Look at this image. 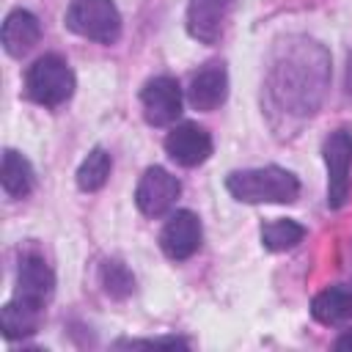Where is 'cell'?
<instances>
[{
	"label": "cell",
	"mask_w": 352,
	"mask_h": 352,
	"mask_svg": "<svg viewBox=\"0 0 352 352\" xmlns=\"http://www.w3.org/2000/svg\"><path fill=\"white\" fill-rule=\"evenodd\" d=\"M333 346H336V349H341V352H352V330H346L344 336H338Z\"/></svg>",
	"instance_id": "d6986e66"
},
{
	"label": "cell",
	"mask_w": 352,
	"mask_h": 352,
	"mask_svg": "<svg viewBox=\"0 0 352 352\" xmlns=\"http://www.w3.org/2000/svg\"><path fill=\"white\" fill-rule=\"evenodd\" d=\"M327 165V206L341 209L349 198V168H352V132L336 129L322 146Z\"/></svg>",
	"instance_id": "277c9868"
},
{
	"label": "cell",
	"mask_w": 352,
	"mask_h": 352,
	"mask_svg": "<svg viewBox=\"0 0 352 352\" xmlns=\"http://www.w3.org/2000/svg\"><path fill=\"white\" fill-rule=\"evenodd\" d=\"M228 96V74H226V66L220 60H212L206 66H201L192 77H190V85H187V99L195 110H217Z\"/></svg>",
	"instance_id": "30bf717a"
},
{
	"label": "cell",
	"mask_w": 352,
	"mask_h": 352,
	"mask_svg": "<svg viewBox=\"0 0 352 352\" xmlns=\"http://www.w3.org/2000/svg\"><path fill=\"white\" fill-rule=\"evenodd\" d=\"M231 0H190L187 33L204 44H217L228 22Z\"/></svg>",
	"instance_id": "8fae6325"
},
{
	"label": "cell",
	"mask_w": 352,
	"mask_h": 352,
	"mask_svg": "<svg viewBox=\"0 0 352 352\" xmlns=\"http://www.w3.org/2000/svg\"><path fill=\"white\" fill-rule=\"evenodd\" d=\"M143 116L151 126H168L182 116V88L173 77H151L140 91Z\"/></svg>",
	"instance_id": "8992f818"
},
{
	"label": "cell",
	"mask_w": 352,
	"mask_h": 352,
	"mask_svg": "<svg viewBox=\"0 0 352 352\" xmlns=\"http://www.w3.org/2000/svg\"><path fill=\"white\" fill-rule=\"evenodd\" d=\"M165 151H168V157L173 162H179L184 168H195V165L209 160V154H212V135L204 126H198L192 121H184V124H179V126H173L168 132Z\"/></svg>",
	"instance_id": "9c48e42d"
},
{
	"label": "cell",
	"mask_w": 352,
	"mask_h": 352,
	"mask_svg": "<svg viewBox=\"0 0 352 352\" xmlns=\"http://www.w3.org/2000/svg\"><path fill=\"white\" fill-rule=\"evenodd\" d=\"M0 182H3V190L11 195V198H25L30 190H33V168L30 162L14 151V148H6L3 154V168H0Z\"/></svg>",
	"instance_id": "9a60e30c"
},
{
	"label": "cell",
	"mask_w": 352,
	"mask_h": 352,
	"mask_svg": "<svg viewBox=\"0 0 352 352\" xmlns=\"http://www.w3.org/2000/svg\"><path fill=\"white\" fill-rule=\"evenodd\" d=\"M41 314H44V308H36L30 302H22V300L11 297L3 305V333H6V338L33 336L41 324Z\"/></svg>",
	"instance_id": "5bb4252c"
},
{
	"label": "cell",
	"mask_w": 352,
	"mask_h": 352,
	"mask_svg": "<svg viewBox=\"0 0 352 352\" xmlns=\"http://www.w3.org/2000/svg\"><path fill=\"white\" fill-rule=\"evenodd\" d=\"M346 283H349V289H352V280H346Z\"/></svg>",
	"instance_id": "ffe728a7"
},
{
	"label": "cell",
	"mask_w": 352,
	"mask_h": 352,
	"mask_svg": "<svg viewBox=\"0 0 352 352\" xmlns=\"http://www.w3.org/2000/svg\"><path fill=\"white\" fill-rule=\"evenodd\" d=\"M41 38V25L28 8H14L3 22V47L11 58H22Z\"/></svg>",
	"instance_id": "7c38bea8"
},
{
	"label": "cell",
	"mask_w": 352,
	"mask_h": 352,
	"mask_svg": "<svg viewBox=\"0 0 352 352\" xmlns=\"http://www.w3.org/2000/svg\"><path fill=\"white\" fill-rule=\"evenodd\" d=\"M302 236H305V228L294 220H272L261 228V245L272 253L297 248L302 242Z\"/></svg>",
	"instance_id": "e0dca14e"
},
{
	"label": "cell",
	"mask_w": 352,
	"mask_h": 352,
	"mask_svg": "<svg viewBox=\"0 0 352 352\" xmlns=\"http://www.w3.org/2000/svg\"><path fill=\"white\" fill-rule=\"evenodd\" d=\"M55 292V275L47 264V258L38 250H25L19 253V267H16V292L14 297L22 302H30L36 308H44Z\"/></svg>",
	"instance_id": "5b68a950"
},
{
	"label": "cell",
	"mask_w": 352,
	"mask_h": 352,
	"mask_svg": "<svg viewBox=\"0 0 352 352\" xmlns=\"http://www.w3.org/2000/svg\"><path fill=\"white\" fill-rule=\"evenodd\" d=\"M63 22L72 33L99 44H116L121 36V14L113 0H72Z\"/></svg>",
	"instance_id": "3957f363"
},
{
	"label": "cell",
	"mask_w": 352,
	"mask_h": 352,
	"mask_svg": "<svg viewBox=\"0 0 352 352\" xmlns=\"http://www.w3.org/2000/svg\"><path fill=\"white\" fill-rule=\"evenodd\" d=\"M311 314L322 324H338V322L352 319V289H349V283H338V286H330V289L319 292L311 302Z\"/></svg>",
	"instance_id": "4fadbf2b"
},
{
	"label": "cell",
	"mask_w": 352,
	"mask_h": 352,
	"mask_svg": "<svg viewBox=\"0 0 352 352\" xmlns=\"http://www.w3.org/2000/svg\"><path fill=\"white\" fill-rule=\"evenodd\" d=\"M99 280L104 286V292L113 297V300H124L135 292V275L126 270V264L116 261V258H107L99 270Z\"/></svg>",
	"instance_id": "ac0fdd59"
},
{
	"label": "cell",
	"mask_w": 352,
	"mask_h": 352,
	"mask_svg": "<svg viewBox=\"0 0 352 352\" xmlns=\"http://www.w3.org/2000/svg\"><path fill=\"white\" fill-rule=\"evenodd\" d=\"M226 187L242 204H292L300 195L297 176L278 165L234 170L228 173Z\"/></svg>",
	"instance_id": "6da1fadb"
},
{
	"label": "cell",
	"mask_w": 352,
	"mask_h": 352,
	"mask_svg": "<svg viewBox=\"0 0 352 352\" xmlns=\"http://www.w3.org/2000/svg\"><path fill=\"white\" fill-rule=\"evenodd\" d=\"M25 88L33 102L44 107H58L69 102L74 94V72L60 55L50 52L33 60V66L25 74Z\"/></svg>",
	"instance_id": "7a4b0ae2"
},
{
	"label": "cell",
	"mask_w": 352,
	"mask_h": 352,
	"mask_svg": "<svg viewBox=\"0 0 352 352\" xmlns=\"http://www.w3.org/2000/svg\"><path fill=\"white\" fill-rule=\"evenodd\" d=\"M110 168H113V160L104 148H94L77 168V187L85 190V192H96L104 187V182L110 179Z\"/></svg>",
	"instance_id": "2e32d148"
},
{
	"label": "cell",
	"mask_w": 352,
	"mask_h": 352,
	"mask_svg": "<svg viewBox=\"0 0 352 352\" xmlns=\"http://www.w3.org/2000/svg\"><path fill=\"white\" fill-rule=\"evenodd\" d=\"M179 192H182L179 179L170 170L154 165L140 176L138 190H135V204L146 217H160L176 204Z\"/></svg>",
	"instance_id": "52a82bcc"
},
{
	"label": "cell",
	"mask_w": 352,
	"mask_h": 352,
	"mask_svg": "<svg viewBox=\"0 0 352 352\" xmlns=\"http://www.w3.org/2000/svg\"><path fill=\"white\" fill-rule=\"evenodd\" d=\"M201 220L198 214H192L190 209H179L168 217V223L160 231V248L168 258L173 261H184L190 258L198 248H201Z\"/></svg>",
	"instance_id": "ba28073f"
}]
</instances>
